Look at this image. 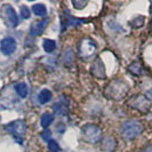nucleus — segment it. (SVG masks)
Masks as SVG:
<instances>
[{"instance_id":"obj_5","label":"nucleus","mask_w":152,"mask_h":152,"mask_svg":"<svg viewBox=\"0 0 152 152\" xmlns=\"http://www.w3.org/2000/svg\"><path fill=\"white\" fill-rule=\"evenodd\" d=\"M0 49L1 52L5 54V55H10L15 52L16 49V41L14 38L12 37H8L1 40V44H0Z\"/></svg>"},{"instance_id":"obj_16","label":"nucleus","mask_w":152,"mask_h":152,"mask_svg":"<svg viewBox=\"0 0 152 152\" xmlns=\"http://www.w3.org/2000/svg\"><path fill=\"white\" fill-rule=\"evenodd\" d=\"M48 150L50 152H58L60 151V146L58 144L55 142V141H49V143H48Z\"/></svg>"},{"instance_id":"obj_18","label":"nucleus","mask_w":152,"mask_h":152,"mask_svg":"<svg viewBox=\"0 0 152 152\" xmlns=\"http://www.w3.org/2000/svg\"><path fill=\"white\" fill-rule=\"evenodd\" d=\"M41 137H42V140L44 141H50V137H52V133H50V130L49 129H45L42 133H41Z\"/></svg>"},{"instance_id":"obj_19","label":"nucleus","mask_w":152,"mask_h":152,"mask_svg":"<svg viewBox=\"0 0 152 152\" xmlns=\"http://www.w3.org/2000/svg\"><path fill=\"white\" fill-rule=\"evenodd\" d=\"M72 4H73V6L77 8V9H81V8H84L86 5H87V1H72Z\"/></svg>"},{"instance_id":"obj_7","label":"nucleus","mask_w":152,"mask_h":152,"mask_svg":"<svg viewBox=\"0 0 152 152\" xmlns=\"http://www.w3.org/2000/svg\"><path fill=\"white\" fill-rule=\"evenodd\" d=\"M47 24H48V20H41V21H39V22L34 23V24L31 26L30 34L33 36V37L41 34V33L44 32V30H45V28L47 26Z\"/></svg>"},{"instance_id":"obj_20","label":"nucleus","mask_w":152,"mask_h":152,"mask_svg":"<svg viewBox=\"0 0 152 152\" xmlns=\"http://www.w3.org/2000/svg\"><path fill=\"white\" fill-rule=\"evenodd\" d=\"M143 152H152V145L151 146H148Z\"/></svg>"},{"instance_id":"obj_4","label":"nucleus","mask_w":152,"mask_h":152,"mask_svg":"<svg viewBox=\"0 0 152 152\" xmlns=\"http://www.w3.org/2000/svg\"><path fill=\"white\" fill-rule=\"evenodd\" d=\"M83 134H84L85 138H86L88 142H91V143H96V142H99V140H101V136H102L101 129H99L96 125H91V124L84 126V128H83Z\"/></svg>"},{"instance_id":"obj_9","label":"nucleus","mask_w":152,"mask_h":152,"mask_svg":"<svg viewBox=\"0 0 152 152\" xmlns=\"http://www.w3.org/2000/svg\"><path fill=\"white\" fill-rule=\"evenodd\" d=\"M15 91L21 97H23V99L29 95V87L26 86V84H24V83H20V84L16 85Z\"/></svg>"},{"instance_id":"obj_8","label":"nucleus","mask_w":152,"mask_h":152,"mask_svg":"<svg viewBox=\"0 0 152 152\" xmlns=\"http://www.w3.org/2000/svg\"><path fill=\"white\" fill-rule=\"evenodd\" d=\"M91 72H93V75H95L96 77H99V78H104L105 75H104V66H103V64H102V62L97 60V61L95 62L94 64H93V66H91Z\"/></svg>"},{"instance_id":"obj_3","label":"nucleus","mask_w":152,"mask_h":152,"mask_svg":"<svg viewBox=\"0 0 152 152\" xmlns=\"http://www.w3.org/2000/svg\"><path fill=\"white\" fill-rule=\"evenodd\" d=\"M5 129H6L7 133L12 134L13 136L15 137L16 141L18 140V143H22L23 137L26 133V125L22 120H15V121H12L10 124L6 125Z\"/></svg>"},{"instance_id":"obj_11","label":"nucleus","mask_w":152,"mask_h":152,"mask_svg":"<svg viewBox=\"0 0 152 152\" xmlns=\"http://www.w3.org/2000/svg\"><path fill=\"white\" fill-rule=\"evenodd\" d=\"M32 10H33V13H34L37 16H44L46 13H47L46 6L45 5H42V4H36V5H33Z\"/></svg>"},{"instance_id":"obj_14","label":"nucleus","mask_w":152,"mask_h":152,"mask_svg":"<svg viewBox=\"0 0 152 152\" xmlns=\"http://www.w3.org/2000/svg\"><path fill=\"white\" fill-rule=\"evenodd\" d=\"M53 107H54V111L58 114H65L66 113V111H68V107H66V105H64L62 102H57V103H55V105H54Z\"/></svg>"},{"instance_id":"obj_2","label":"nucleus","mask_w":152,"mask_h":152,"mask_svg":"<svg viewBox=\"0 0 152 152\" xmlns=\"http://www.w3.org/2000/svg\"><path fill=\"white\" fill-rule=\"evenodd\" d=\"M0 15L4 23L6 24V26L8 28H16L18 24V18H17V14H16L15 9L12 7L10 5L5 4L2 5L1 10H0Z\"/></svg>"},{"instance_id":"obj_12","label":"nucleus","mask_w":152,"mask_h":152,"mask_svg":"<svg viewBox=\"0 0 152 152\" xmlns=\"http://www.w3.org/2000/svg\"><path fill=\"white\" fill-rule=\"evenodd\" d=\"M42 47L45 49V52L47 53H52L54 49L56 48V44L54 40H50V39H45L44 42H42Z\"/></svg>"},{"instance_id":"obj_15","label":"nucleus","mask_w":152,"mask_h":152,"mask_svg":"<svg viewBox=\"0 0 152 152\" xmlns=\"http://www.w3.org/2000/svg\"><path fill=\"white\" fill-rule=\"evenodd\" d=\"M129 71L133 75H141L142 73V68L138 63H133L129 66Z\"/></svg>"},{"instance_id":"obj_10","label":"nucleus","mask_w":152,"mask_h":152,"mask_svg":"<svg viewBox=\"0 0 152 152\" xmlns=\"http://www.w3.org/2000/svg\"><path fill=\"white\" fill-rule=\"evenodd\" d=\"M50 99H52V93L48 91V89H44V91H41L40 93H39L38 101L40 104L48 103Z\"/></svg>"},{"instance_id":"obj_1","label":"nucleus","mask_w":152,"mask_h":152,"mask_svg":"<svg viewBox=\"0 0 152 152\" xmlns=\"http://www.w3.org/2000/svg\"><path fill=\"white\" fill-rule=\"evenodd\" d=\"M121 136L125 140H133L143 132V125L137 120H128L125 121L121 126Z\"/></svg>"},{"instance_id":"obj_13","label":"nucleus","mask_w":152,"mask_h":152,"mask_svg":"<svg viewBox=\"0 0 152 152\" xmlns=\"http://www.w3.org/2000/svg\"><path fill=\"white\" fill-rule=\"evenodd\" d=\"M54 120V117L53 114L50 113H45L42 114V117H41V126L44 127V128H47Z\"/></svg>"},{"instance_id":"obj_17","label":"nucleus","mask_w":152,"mask_h":152,"mask_svg":"<svg viewBox=\"0 0 152 152\" xmlns=\"http://www.w3.org/2000/svg\"><path fill=\"white\" fill-rule=\"evenodd\" d=\"M21 15H22L23 18H29L30 17V9L26 7V6H22L21 7Z\"/></svg>"},{"instance_id":"obj_6","label":"nucleus","mask_w":152,"mask_h":152,"mask_svg":"<svg viewBox=\"0 0 152 152\" xmlns=\"http://www.w3.org/2000/svg\"><path fill=\"white\" fill-rule=\"evenodd\" d=\"M95 48H96V46L91 39H84L80 44V54L84 57L91 56V54L95 52Z\"/></svg>"}]
</instances>
